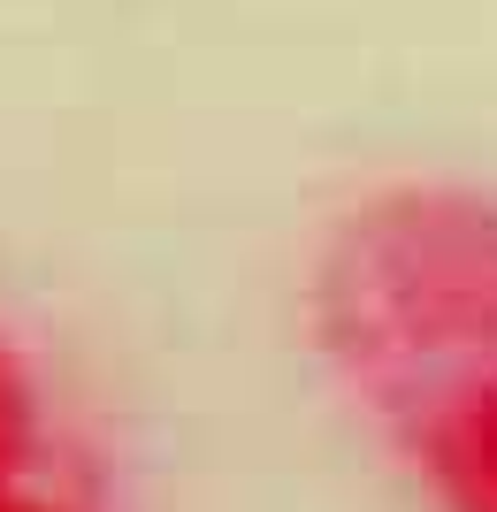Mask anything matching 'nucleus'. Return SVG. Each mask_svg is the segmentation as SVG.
I'll return each mask as SVG.
<instances>
[{
    "instance_id": "1",
    "label": "nucleus",
    "mask_w": 497,
    "mask_h": 512,
    "mask_svg": "<svg viewBox=\"0 0 497 512\" xmlns=\"http://www.w3.org/2000/svg\"><path fill=\"white\" fill-rule=\"evenodd\" d=\"M314 337L436 512H497V199H360L314 260Z\"/></svg>"
},
{
    "instance_id": "2",
    "label": "nucleus",
    "mask_w": 497,
    "mask_h": 512,
    "mask_svg": "<svg viewBox=\"0 0 497 512\" xmlns=\"http://www.w3.org/2000/svg\"><path fill=\"white\" fill-rule=\"evenodd\" d=\"M0 512H92L16 344H0Z\"/></svg>"
}]
</instances>
